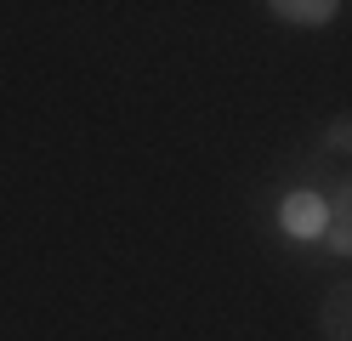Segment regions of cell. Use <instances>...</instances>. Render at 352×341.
<instances>
[{"instance_id": "3957f363", "label": "cell", "mask_w": 352, "mask_h": 341, "mask_svg": "<svg viewBox=\"0 0 352 341\" xmlns=\"http://www.w3.org/2000/svg\"><path fill=\"white\" fill-rule=\"evenodd\" d=\"M267 12L284 17V23H296V29H324V23L336 17L341 6H336V0H273Z\"/></svg>"}, {"instance_id": "8992f818", "label": "cell", "mask_w": 352, "mask_h": 341, "mask_svg": "<svg viewBox=\"0 0 352 341\" xmlns=\"http://www.w3.org/2000/svg\"><path fill=\"white\" fill-rule=\"evenodd\" d=\"M324 245L336 250V256H346V262H352V227H341V222H329V234H324Z\"/></svg>"}, {"instance_id": "7a4b0ae2", "label": "cell", "mask_w": 352, "mask_h": 341, "mask_svg": "<svg viewBox=\"0 0 352 341\" xmlns=\"http://www.w3.org/2000/svg\"><path fill=\"white\" fill-rule=\"evenodd\" d=\"M318 330H324V341H352V285H329L324 290Z\"/></svg>"}, {"instance_id": "277c9868", "label": "cell", "mask_w": 352, "mask_h": 341, "mask_svg": "<svg viewBox=\"0 0 352 341\" xmlns=\"http://www.w3.org/2000/svg\"><path fill=\"white\" fill-rule=\"evenodd\" d=\"M324 148H329V154H352V108L336 114V120L324 125Z\"/></svg>"}, {"instance_id": "6da1fadb", "label": "cell", "mask_w": 352, "mask_h": 341, "mask_svg": "<svg viewBox=\"0 0 352 341\" xmlns=\"http://www.w3.org/2000/svg\"><path fill=\"white\" fill-rule=\"evenodd\" d=\"M278 222H284V234H296V239H324L329 234V199L313 194V188H290L278 205Z\"/></svg>"}, {"instance_id": "5b68a950", "label": "cell", "mask_w": 352, "mask_h": 341, "mask_svg": "<svg viewBox=\"0 0 352 341\" xmlns=\"http://www.w3.org/2000/svg\"><path fill=\"white\" fill-rule=\"evenodd\" d=\"M329 222L352 227V176H346V182H336V199H329Z\"/></svg>"}]
</instances>
